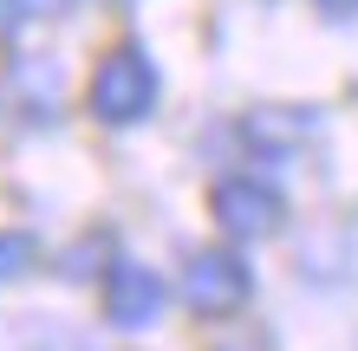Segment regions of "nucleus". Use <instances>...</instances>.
Here are the masks:
<instances>
[{
  "label": "nucleus",
  "mask_w": 358,
  "mask_h": 351,
  "mask_svg": "<svg viewBox=\"0 0 358 351\" xmlns=\"http://www.w3.org/2000/svg\"><path fill=\"white\" fill-rule=\"evenodd\" d=\"M163 98V72L157 59L137 46V39H124V46H111L92 66V85H85V111L98 124H111V130H131V124H143L157 111Z\"/></svg>",
  "instance_id": "obj_1"
},
{
  "label": "nucleus",
  "mask_w": 358,
  "mask_h": 351,
  "mask_svg": "<svg viewBox=\"0 0 358 351\" xmlns=\"http://www.w3.org/2000/svg\"><path fill=\"white\" fill-rule=\"evenodd\" d=\"M255 299V267L235 247H196L182 267V306L196 319H235Z\"/></svg>",
  "instance_id": "obj_2"
},
{
  "label": "nucleus",
  "mask_w": 358,
  "mask_h": 351,
  "mask_svg": "<svg viewBox=\"0 0 358 351\" xmlns=\"http://www.w3.org/2000/svg\"><path fill=\"white\" fill-rule=\"evenodd\" d=\"M208 215H215V228L228 241H267V234H280V221H287V195L273 189L267 176H222L215 189H208Z\"/></svg>",
  "instance_id": "obj_3"
},
{
  "label": "nucleus",
  "mask_w": 358,
  "mask_h": 351,
  "mask_svg": "<svg viewBox=\"0 0 358 351\" xmlns=\"http://www.w3.org/2000/svg\"><path fill=\"white\" fill-rule=\"evenodd\" d=\"M98 306H104V325H111V332H150L163 319V306H170V286L143 260H104Z\"/></svg>",
  "instance_id": "obj_4"
},
{
  "label": "nucleus",
  "mask_w": 358,
  "mask_h": 351,
  "mask_svg": "<svg viewBox=\"0 0 358 351\" xmlns=\"http://www.w3.org/2000/svg\"><path fill=\"white\" fill-rule=\"evenodd\" d=\"M78 0H0V39H20L33 27H52V20H66Z\"/></svg>",
  "instance_id": "obj_5"
},
{
  "label": "nucleus",
  "mask_w": 358,
  "mask_h": 351,
  "mask_svg": "<svg viewBox=\"0 0 358 351\" xmlns=\"http://www.w3.org/2000/svg\"><path fill=\"white\" fill-rule=\"evenodd\" d=\"M33 260H39V241H33L27 228H0V286L20 280Z\"/></svg>",
  "instance_id": "obj_6"
},
{
  "label": "nucleus",
  "mask_w": 358,
  "mask_h": 351,
  "mask_svg": "<svg viewBox=\"0 0 358 351\" xmlns=\"http://www.w3.org/2000/svg\"><path fill=\"white\" fill-rule=\"evenodd\" d=\"M33 351H104V345L98 338H78V332H46Z\"/></svg>",
  "instance_id": "obj_7"
},
{
  "label": "nucleus",
  "mask_w": 358,
  "mask_h": 351,
  "mask_svg": "<svg viewBox=\"0 0 358 351\" xmlns=\"http://www.w3.org/2000/svg\"><path fill=\"white\" fill-rule=\"evenodd\" d=\"M326 20H358V0H313Z\"/></svg>",
  "instance_id": "obj_8"
}]
</instances>
